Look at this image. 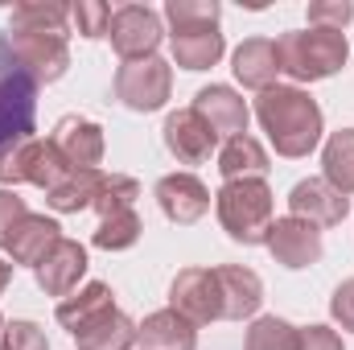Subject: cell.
<instances>
[{"label":"cell","mask_w":354,"mask_h":350,"mask_svg":"<svg viewBox=\"0 0 354 350\" xmlns=\"http://www.w3.org/2000/svg\"><path fill=\"white\" fill-rule=\"evenodd\" d=\"M256 120L280 157H309L322 145V107L301 87H268L256 99Z\"/></svg>","instance_id":"1"},{"label":"cell","mask_w":354,"mask_h":350,"mask_svg":"<svg viewBox=\"0 0 354 350\" xmlns=\"http://www.w3.org/2000/svg\"><path fill=\"white\" fill-rule=\"evenodd\" d=\"M280 50V71L297 83H322L330 75H338L351 58V46H346V33L338 29H288L280 33L276 42Z\"/></svg>","instance_id":"2"},{"label":"cell","mask_w":354,"mask_h":350,"mask_svg":"<svg viewBox=\"0 0 354 350\" xmlns=\"http://www.w3.org/2000/svg\"><path fill=\"white\" fill-rule=\"evenodd\" d=\"M214 210L223 231L243 248L268 243V231L276 223V198L268 181H223L214 194Z\"/></svg>","instance_id":"3"},{"label":"cell","mask_w":354,"mask_h":350,"mask_svg":"<svg viewBox=\"0 0 354 350\" xmlns=\"http://www.w3.org/2000/svg\"><path fill=\"white\" fill-rule=\"evenodd\" d=\"M37 83L29 79V71L17 62L8 33H0V153L17 140L33 136L37 124Z\"/></svg>","instance_id":"4"},{"label":"cell","mask_w":354,"mask_h":350,"mask_svg":"<svg viewBox=\"0 0 354 350\" xmlns=\"http://www.w3.org/2000/svg\"><path fill=\"white\" fill-rule=\"evenodd\" d=\"M71 165L58 157V149H54V140L46 136H29V140H17V145H8L4 153H0V185L4 190H12V185H37V190H50V185H58L62 174H66Z\"/></svg>","instance_id":"5"},{"label":"cell","mask_w":354,"mask_h":350,"mask_svg":"<svg viewBox=\"0 0 354 350\" xmlns=\"http://www.w3.org/2000/svg\"><path fill=\"white\" fill-rule=\"evenodd\" d=\"M174 91V66L165 58H136L115 71V99L128 111H157Z\"/></svg>","instance_id":"6"},{"label":"cell","mask_w":354,"mask_h":350,"mask_svg":"<svg viewBox=\"0 0 354 350\" xmlns=\"http://www.w3.org/2000/svg\"><path fill=\"white\" fill-rule=\"evenodd\" d=\"M169 309H177L194 326L223 322V288L214 268H181L169 284Z\"/></svg>","instance_id":"7"},{"label":"cell","mask_w":354,"mask_h":350,"mask_svg":"<svg viewBox=\"0 0 354 350\" xmlns=\"http://www.w3.org/2000/svg\"><path fill=\"white\" fill-rule=\"evenodd\" d=\"M107 37H111V50L124 58V62H136V58H153L165 29H161V17L149 8V4H120L111 12V25H107Z\"/></svg>","instance_id":"8"},{"label":"cell","mask_w":354,"mask_h":350,"mask_svg":"<svg viewBox=\"0 0 354 350\" xmlns=\"http://www.w3.org/2000/svg\"><path fill=\"white\" fill-rule=\"evenodd\" d=\"M8 46L17 54V62L29 71V79L37 87L58 83L71 71V46L66 33H8Z\"/></svg>","instance_id":"9"},{"label":"cell","mask_w":354,"mask_h":350,"mask_svg":"<svg viewBox=\"0 0 354 350\" xmlns=\"http://www.w3.org/2000/svg\"><path fill=\"white\" fill-rule=\"evenodd\" d=\"M346 210H351V198L338 194L326 177H305L288 194V214L309 223V227H317V231L322 227H338L346 219Z\"/></svg>","instance_id":"10"},{"label":"cell","mask_w":354,"mask_h":350,"mask_svg":"<svg viewBox=\"0 0 354 350\" xmlns=\"http://www.w3.org/2000/svg\"><path fill=\"white\" fill-rule=\"evenodd\" d=\"M161 136H165V149L174 153L181 165H206L210 153L218 149V136L210 132V124H206L194 107H177V111H169Z\"/></svg>","instance_id":"11"},{"label":"cell","mask_w":354,"mask_h":350,"mask_svg":"<svg viewBox=\"0 0 354 350\" xmlns=\"http://www.w3.org/2000/svg\"><path fill=\"white\" fill-rule=\"evenodd\" d=\"M33 276H37V288H41L46 297H62V301H66V297L79 288V280L87 276V248L62 235V239L37 260Z\"/></svg>","instance_id":"12"},{"label":"cell","mask_w":354,"mask_h":350,"mask_svg":"<svg viewBox=\"0 0 354 350\" xmlns=\"http://www.w3.org/2000/svg\"><path fill=\"white\" fill-rule=\"evenodd\" d=\"M268 252H272V260L284 264V268H313V264L322 260V231L317 227H309V223H301V219H292V214H284V219H276L272 223V231H268Z\"/></svg>","instance_id":"13"},{"label":"cell","mask_w":354,"mask_h":350,"mask_svg":"<svg viewBox=\"0 0 354 350\" xmlns=\"http://www.w3.org/2000/svg\"><path fill=\"white\" fill-rule=\"evenodd\" d=\"M194 111L210 124V132L218 140H231V136H243L248 132V120H252V107L239 91L223 87V83H210L194 95Z\"/></svg>","instance_id":"14"},{"label":"cell","mask_w":354,"mask_h":350,"mask_svg":"<svg viewBox=\"0 0 354 350\" xmlns=\"http://www.w3.org/2000/svg\"><path fill=\"white\" fill-rule=\"evenodd\" d=\"M58 157L71 165V169H99L103 161V128L95 120H83V116H62L50 132Z\"/></svg>","instance_id":"15"},{"label":"cell","mask_w":354,"mask_h":350,"mask_svg":"<svg viewBox=\"0 0 354 350\" xmlns=\"http://www.w3.org/2000/svg\"><path fill=\"white\" fill-rule=\"evenodd\" d=\"M153 194H157L161 214L169 223H177V227H189V223H198L210 210V190L202 185V177L194 174H165Z\"/></svg>","instance_id":"16"},{"label":"cell","mask_w":354,"mask_h":350,"mask_svg":"<svg viewBox=\"0 0 354 350\" xmlns=\"http://www.w3.org/2000/svg\"><path fill=\"white\" fill-rule=\"evenodd\" d=\"M62 239V227L54 223V219H46V214H25L4 239H0V252H8V260H12V268L17 264H29V268H37V260L54 248Z\"/></svg>","instance_id":"17"},{"label":"cell","mask_w":354,"mask_h":350,"mask_svg":"<svg viewBox=\"0 0 354 350\" xmlns=\"http://www.w3.org/2000/svg\"><path fill=\"white\" fill-rule=\"evenodd\" d=\"M214 272H218V288H223V322L256 317L260 305H264V280L252 268H239V264H223Z\"/></svg>","instance_id":"18"},{"label":"cell","mask_w":354,"mask_h":350,"mask_svg":"<svg viewBox=\"0 0 354 350\" xmlns=\"http://www.w3.org/2000/svg\"><path fill=\"white\" fill-rule=\"evenodd\" d=\"M231 71H235V79H239L243 87H252V91L276 87V75H284V71H280V50H276V42H268V37H248V42L235 50Z\"/></svg>","instance_id":"19"},{"label":"cell","mask_w":354,"mask_h":350,"mask_svg":"<svg viewBox=\"0 0 354 350\" xmlns=\"http://www.w3.org/2000/svg\"><path fill=\"white\" fill-rule=\"evenodd\" d=\"M136 342L145 350H194L198 347V326L185 322L177 309H157L136 326Z\"/></svg>","instance_id":"20"},{"label":"cell","mask_w":354,"mask_h":350,"mask_svg":"<svg viewBox=\"0 0 354 350\" xmlns=\"http://www.w3.org/2000/svg\"><path fill=\"white\" fill-rule=\"evenodd\" d=\"M272 169V161H268L264 145L256 140V136H231V140H223V149H218V174L223 181H264V174Z\"/></svg>","instance_id":"21"},{"label":"cell","mask_w":354,"mask_h":350,"mask_svg":"<svg viewBox=\"0 0 354 350\" xmlns=\"http://www.w3.org/2000/svg\"><path fill=\"white\" fill-rule=\"evenodd\" d=\"M169 50L181 71H210L223 58L227 42H223L218 25L214 29H181V33H169Z\"/></svg>","instance_id":"22"},{"label":"cell","mask_w":354,"mask_h":350,"mask_svg":"<svg viewBox=\"0 0 354 350\" xmlns=\"http://www.w3.org/2000/svg\"><path fill=\"white\" fill-rule=\"evenodd\" d=\"M103 169H66L58 185L46 190V202L58 210V214H79L91 210L95 198H99V185H103Z\"/></svg>","instance_id":"23"},{"label":"cell","mask_w":354,"mask_h":350,"mask_svg":"<svg viewBox=\"0 0 354 350\" xmlns=\"http://www.w3.org/2000/svg\"><path fill=\"white\" fill-rule=\"evenodd\" d=\"M71 338L79 342V350H128L136 342V322L128 313H120V309H107Z\"/></svg>","instance_id":"24"},{"label":"cell","mask_w":354,"mask_h":350,"mask_svg":"<svg viewBox=\"0 0 354 350\" xmlns=\"http://www.w3.org/2000/svg\"><path fill=\"white\" fill-rule=\"evenodd\" d=\"M107 309H115V293H111V284L91 280V284H83L79 293H71L66 301H58V322H62L71 334H79L87 322H95V317L107 313Z\"/></svg>","instance_id":"25"},{"label":"cell","mask_w":354,"mask_h":350,"mask_svg":"<svg viewBox=\"0 0 354 350\" xmlns=\"http://www.w3.org/2000/svg\"><path fill=\"white\" fill-rule=\"evenodd\" d=\"M71 21V4H54V0H25L12 4V33H66Z\"/></svg>","instance_id":"26"},{"label":"cell","mask_w":354,"mask_h":350,"mask_svg":"<svg viewBox=\"0 0 354 350\" xmlns=\"http://www.w3.org/2000/svg\"><path fill=\"white\" fill-rule=\"evenodd\" d=\"M322 169H326V181L338 190V194H354V128H338L326 149H322Z\"/></svg>","instance_id":"27"},{"label":"cell","mask_w":354,"mask_h":350,"mask_svg":"<svg viewBox=\"0 0 354 350\" xmlns=\"http://www.w3.org/2000/svg\"><path fill=\"white\" fill-rule=\"evenodd\" d=\"M136 198H140V181L128 174H111L103 177L99 185V198L91 210H99V219H111V214H124V210H136Z\"/></svg>","instance_id":"28"},{"label":"cell","mask_w":354,"mask_h":350,"mask_svg":"<svg viewBox=\"0 0 354 350\" xmlns=\"http://www.w3.org/2000/svg\"><path fill=\"white\" fill-rule=\"evenodd\" d=\"M223 17V8L214 0H165V21L169 29L181 33V29H214Z\"/></svg>","instance_id":"29"},{"label":"cell","mask_w":354,"mask_h":350,"mask_svg":"<svg viewBox=\"0 0 354 350\" xmlns=\"http://www.w3.org/2000/svg\"><path fill=\"white\" fill-rule=\"evenodd\" d=\"M145 223L136 210H124V214H111V219H99V231H95V248L103 252H128L136 239H140Z\"/></svg>","instance_id":"30"},{"label":"cell","mask_w":354,"mask_h":350,"mask_svg":"<svg viewBox=\"0 0 354 350\" xmlns=\"http://www.w3.org/2000/svg\"><path fill=\"white\" fill-rule=\"evenodd\" d=\"M248 350H297V326L284 322V317H256L248 338H243Z\"/></svg>","instance_id":"31"},{"label":"cell","mask_w":354,"mask_h":350,"mask_svg":"<svg viewBox=\"0 0 354 350\" xmlns=\"http://www.w3.org/2000/svg\"><path fill=\"white\" fill-rule=\"evenodd\" d=\"M111 4H103V0H79V4H71V21H75V29L83 33V37H107V25H111Z\"/></svg>","instance_id":"32"},{"label":"cell","mask_w":354,"mask_h":350,"mask_svg":"<svg viewBox=\"0 0 354 350\" xmlns=\"http://www.w3.org/2000/svg\"><path fill=\"white\" fill-rule=\"evenodd\" d=\"M354 21V4L351 0H313L309 4V25L313 29H346Z\"/></svg>","instance_id":"33"},{"label":"cell","mask_w":354,"mask_h":350,"mask_svg":"<svg viewBox=\"0 0 354 350\" xmlns=\"http://www.w3.org/2000/svg\"><path fill=\"white\" fill-rule=\"evenodd\" d=\"M0 350H50V342L37 322H8L0 334Z\"/></svg>","instance_id":"34"},{"label":"cell","mask_w":354,"mask_h":350,"mask_svg":"<svg viewBox=\"0 0 354 350\" xmlns=\"http://www.w3.org/2000/svg\"><path fill=\"white\" fill-rule=\"evenodd\" d=\"M330 317H334L342 330H351L354 334V276L334 288V297H330Z\"/></svg>","instance_id":"35"},{"label":"cell","mask_w":354,"mask_h":350,"mask_svg":"<svg viewBox=\"0 0 354 350\" xmlns=\"http://www.w3.org/2000/svg\"><path fill=\"white\" fill-rule=\"evenodd\" d=\"M297 350H342V338L330 326H297Z\"/></svg>","instance_id":"36"},{"label":"cell","mask_w":354,"mask_h":350,"mask_svg":"<svg viewBox=\"0 0 354 350\" xmlns=\"http://www.w3.org/2000/svg\"><path fill=\"white\" fill-rule=\"evenodd\" d=\"M25 214H29L25 198H21L17 190H4V185H0V239H4V235H8L21 219H25Z\"/></svg>","instance_id":"37"},{"label":"cell","mask_w":354,"mask_h":350,"mask_svg":"<svg viewBox=\"0 0 354 350\" xmlns=\"http://www.w3.org/2000/svg\"><path fill=\"white\" fill-rule=\"evenodd\" d=\"M8 280H12V264H8V260H0V293L8 288Z\"/></svg>","instance_id":"38"},{"label":"cell","mask_w":354,"mask_h":350,"mask_svg":"<svg viewBox=\"0 0 354 350\" xmlns=\"http://www.w3.org/2000/svg\"><path fill=\"white\" fill-rule=\"evenodd\" d=\"M0 334H4V317H0Z\"/></svg>","instance_id":"39"}]
</instances>
